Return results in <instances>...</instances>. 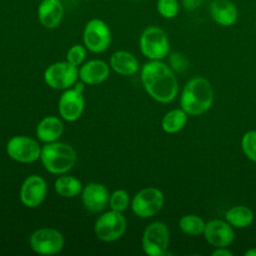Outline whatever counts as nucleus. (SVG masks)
I'll return each mask as SVG.
<instances>
[{"label":"nucleus","instance_id":"obj_1","mask_svg":"<svg viewBox=\"0 0 256 256\" xmlns=\"http://www.w3.org/2000/svg\"><path fill=\"white\" fill-rule=\"evenodd\" d=\"M141 80L146 92L158 102L169 103L177 95V79L170 68L160 60H151L143 65Z\"/></svg>","mask_w":256,"mask_h":256},{"label":"nucleus","instance_id":"obj_2","mask_svg":"<svg viewBox=\"0 0 256 256\" xmlns=\"http://www.w3.org/2000/svg\"><path fill=\"white\" fill-rule=\"evenodd\" d=\"M213 98L214 93L210 82L203 77H195L185 85L180 104L187 114L198 116L211 107Z\"/></svg>","mask_w":256,"mask_h":256},{"label":"nucleus","instance_id":"obj_3","mask_svg":"<svg viewBox=\"0 0 256 256\" xmlns=\"http://www.w3.org/2000/svg\"><path fill=\"white\" fill-rule=\"evenodd\" d=\"M40 159L44 168L52 174H65L77 161L75 149L63 142L46 143L41 148Z\"/></svg>","mask_w":256,"mask_h":256},{"label":"nucleus","instance_id":"obj_4","mask_svg":"<svg viewBox=\"0 0 256 256\" xmlns=\"http://www.w3.org/2000/svg\"><path fill=\"white\" fill-rule=\"evenodd\" d=\"M141 53L150 60H161L169 53L170 43L166 32L155 25L146 27L139 39Z\"/></svg>","mask_w":256,"mask_h":256},{"label":"nucleus","instance_id":"obj_5","mask_svg":"<svg viewBox=\"0 0 256 256\" xmlns=\"http://www.w3.org/2000/svg\"><path fill=\"white\" fill-rule=\"evenodd\" d=\"M82 38L86 49L93 53H102L110 46L111 31L104 20L92 18L86 23Z\"/></svg>","mask_w":256,"mask_h":256},{"label":"nucleus","instance_id":"obj_6","mask_svg":"<svg viewBox=\"0 0 256 256\" xmlns=\"http://www.w3.org/2000/svg\"><path fill=\"white\" fill-rule=\"evenodd\" d=\"M126 230V219L122 212L109 210L103 213L94 226L98 239L104 242H113L122 237Z\"/></svg>","mask_w":256,"mask_h":256},{"label":"nucleus","instance_id":"obj_7","mask_svg":"<svg viewBox=\"0 0 256 256\" xmlns=\"http://www.w3.org/2000/svg\"><path fill=\"white\" fill-rule=\"evenodd\" d=\"M169 245V230L166 224L155 221L149 224L143 233L142 248L150 256H163Z\"/></svg>","mask_w":256,"mask_h":256},{"label":"nucleus","instance_id":"obj_8","mask_svg":"<svg viewBox=\"0 0 256 256\" xmlns=\"http://www.w3.org/2000/svg\"><path fill=\"white\" fill-rule=\"evenodd\" d=\"M78 77L79 70L68 61L53 63L44 72L46 84L56 90H66L74 86Z\"/></svg>","mask_w":256,"mask_h":256},{"label":"nucleus","instance_id":"obj_9","mask_svg":"<svg viewBox=\"0 0 256 256\" xmlns=\"http://www.w3.org/2000/svg\"><path fill=\"white\" fill-rule=\"evenodd\" d=\"M29 243L37 254L55 255L63 249L64 237L54 228H40L31 234Z\"/></svg>","mask_w":256,"mask_h":256},{"label":"nucleus","instance_id":"obj_10","mask_svg":"<svg viewBox=\"0 0 256 256\" xmlns=\"http://www.w3.org/2000/svg\"><path fill=\"white\" fill-rule=\"evenodd\" d=\"M164 203L163 193L155 187L140 190L132 199L131 209L141 218H148L157 214Z\"/></svg>","mask_w":256,"mask_h":256},{"label":"nucleus","instance_id":"obj_11","mask_svg":"<svg viewBox=\"0 0 256 256\" xmlns=\"http://www.w3.org/2000/svg\"><path fill=\"white\" fill-rule=\"evenodd\" d=\"M8 156L20 163H33L40 158L41 147L30 137L17 135L9 139L6 145Z\"/></svg>","mask_w":256,"mask_h":256},{"label":"nucleus","instance_id":"obj_12","mask_svg":"<svg viewBox=\"0 0 256 256\" xmlns=\"http://www.w3.org/2000/svg\"><path fill=\"white\" fill-rule=\"evenodd\" d=\"M46 193V181L39 175H30L21 185L20 200L24 206L35 208L44 201Z\"/></svg>","mask_w":256,"mask_h":256},{"label":"nucleus","instance_id":"obj_13","mask_svg":"<svg viewBox=\"0 0 256 256\" xmlns=\"http://www.w3.org/2000/svg\"><path fill=\"white\" fill-rule=\"evenodd\" d=\"M58 110L60 116L68 122L79 119L84 110L83 92L76 88L66 89L59 99Z\"/></svg>","mask_w":256,"mask_h":256},{"label":"nucleus","instance_id":"obj_14","mask_svg":"<svg viewBox=\"0 0 256 256\" xmlns=\"http://www.w3.org/2000/svg\"><path fill=\"white\" fill-rule=\"evenodd\" d=\"M81 195L84 207L90 212H101L109 205L110 194L103 184L96 182L88 183L84 186Z\"/></svg>","mask_w":256,"mask_h":256},{"label":"nucleus","instance_id":"obj_15","mask_svg":"<svg viewBox=\"0 0 256 256\" xmlns=\"http://www.w3.org/2000/svg\"><path fill=\"white\" fill-rule=\"evenodd\" d=\"M203 234L207 242L217 248L229 246L234 239L232 226L228 222L219 219L207 222Z\"/></svg>","mask_w":256,"mask_h":256},{"label":"nucleus","instance_id":"obj_16","mask_svg":"<svg viewBox=\"0 0 256 256\" xmlns=\"http://www.w3.org/2000/svg\"><path fill=\"white\" fill-rule=\"evenodd\" d=\"M64 16V7L60 0H41L37 7V18L47 29H54L60 25Z\"/></svg>","mask_w":256,"mask_h":256},{"label":"nucleus","instance_id":"obj_17","mask_svg":"<svg viewBox=\"0 0 256 256\" xmlns=\"http://www.w3.org/2000/svg\"><path fill=\"white\" fill-rule=\"evenodd\" d=\"M209 12L212 20L224 27L235 24L239 17L237 6L230 0H213L209 6Z\"/></svg>","mask_w":256,"mask_h":256},{"label":"nucleus","instance_id":"obj_18","mask_svg":"<svg viewBox=\"0 0 256 256\" xmlns=\"http://www.w3.org/2000/svg\"><path fill=\"white\" fill-rule=\"evenodd\" d=\"M109 76V67L102 60H91L84 63L79 70V78L89 85L100 84Z\"/></svg>","mask_w":256,"mask_h":256},{"label":"nucleus","instance_id":"obj_19","mask_svg":"<svg viewBox=\"0 0 256 256\" xmlns=\"http://www.w3.org/2000/svg\"><path fill=\"white\" fill-rule=\"evenodd\" d=\"M110 65L112 69L120 75H133L139 70L137 58L130 52L118 50L110 57Z\"/></svg>","mask_w":256,"mask_h":256},{"label":"nucleus","instance_id":"obj_20","mask_svg":"<svg viewBox=\"0 0 256 256\" xmlns=\"http://www.w3.org/2000/svg\"><path fill=\"white\" fill-rule=\"evenodd\" d=\"M63 133V123L55 116H47L40 120L36 127L38 139L44 143L57 141Z\"/></svg>","mask_w":256,"mask_h":256},{"label":"nucleus","instance_id":"obj_21","mask_svg":"<svg viewBox=\"0 0 256 256\" xmlns=\"http://www.w3.org/2000/svg\"><path fill=\"white\" fill-rule=\"evenodd\" d=\"M227 222L237 228L248 227L254 219V214L252 210L243 205H238L230 208L225 214Z\"/></svg>","mask_w":256,"mask_h":256},{"label":"nucleus","instance_id":"obj_22","mask_svg":"<svg viewBox=\"0 0 256 256\" xmlns=\"http://www.w3.org/2000/svg\"><path fill=\"white\" fill-rule=\"evenodd\" d=\"M54 188L57 194L68 198L79 195L83 190V186L80 180L76 177L68 175H62L58 177L54 183Z\"/></svg>","mask_w":256,"mask_h":256},{"label":"nucleus","instance_id":"obj_23","mask_svg":"<svg viewBox=\"0 0 256 256\" xmlns=\"http://www.w3.org/2000/svg\"><path fill=\"white\" fill-rule=\"evenodd\" d=\"M187 113L181 109H173L167 112L161 122L162 128L166 133H176L183 129L187 122Z\"/></svg>","mask_w":256,"mask_h":256},{"label":"nucleus","instance_id":"obj_24","mask_svg":"<svg viewBox=\"0 0 256 256\" xmlns=\"http://www.w3.org/2000/svg\"><path fill=\"white\" fill-rule=\"evenodd\" d=\"M205 222L197 215H185L179 220V227L182 232L188 235L196 236L204 232Z\"/></svg>","mask_w":256,"mask_h":256},{"label":"nucleus","instance_id":"obj_25","mask_svg":"<svg viewBox=\"0 0 256 256\" xmlns=\"http://www.w3.org/2000/svg\"><path fill=\"white\" fill-rule=\"evenodd\" d=\"M156 10L161 17L173 19L179 13L180 3L178 0H157Z\"/></svg>","mask_w":256,"mask_h":256},{"label":"nucleus","instance_id":"obj_26","mask_svg":"<svg viewBox=\"0 0 256 256\" xmlns=\"http://www.w3.org/2000/svg\"><path fill=\"white\" fill-rule=\"evenodd\" d=\"M129 205V195L123 189L115 190L109 198V206L112 210L123 212Z\"/></svg>","mask_w":256,"mask_h":256},{"label":"nucleus","instance_id":"obj_27","mask_svg":"<svg viewBox=\"0 0 256 256\" xmlns=\"http://www.w3.org/2000/svg\"><path fill=\"white\" fill-rule=\"evenodd\" d=\"M241 145L245 155L253 162H256V131L246 132L242 137Z\"/></svg>","mask_w":256,"mask_h":256},{"label":"nucleus","instance_id":"obj_28","mask_svg":"<svg viewBox=\"0 0 256 256\" xmlns=\"http://www.w3.org/2000/svg\"><path fill=\"white\" fill-rule=\"evenodd\" d=\"M67 61L74 66L81 65L86 58V47L81 44H75L71 46L66 55Z\"/></svg>","mask_w":256,"mask_h":256},{"label":"nucleus","instance_id":"obj_29","mask_svg":"<svg viewBox=\"0 0 256 256\" xmlns=\"http://www.w3.org/2000/svg\"><path fill=\"white\" fill-rule=\"evenodd\" d=\"M205 0H181L183 8L187 11H195L202 6Z\"/></svg>","mask_w":256,"mask_h":256},{"label":"nucleus","instance_id":"obj_30","mask_svg":"<svg viewBox=\"0 0 256 256\" xmlns=\"http://www.w3.org/2000/svg\"><path fill=\"white\" fill-rule=\"evenodd\" d=\"M233 253L224 247H218V249L212 252V256H232Z\"/></svg>","mask_w":256,"mask_h":256},{"label":"nucleus","instance_id":"obj_31","mask_svg":"<svg viewBox=\"0 0 256 256\" xmlns=\"http://www.w3.org/2000/svg\"><path fill=\"white\" fill-rule=\"evenodd\" d=\"M245 256H256V248H251L245 252Z\"/></svg>","mask_w":256,"mask_h":256},{"label":"nucleus","instance_id":"obj_32","mask_svg":"<svg viewBox=\"0 0 256 256\" xmlns=\"http://www.w3.org/2000/svg\"><path fill=\"white\" fill-rule=\"evenodd\" d=\"M84 1H91V0H84Z\"/></svg>","mask_w":256,"mask_h":256},{"label":"nucleus","instance_id":"obj_33","mask_svg":"<svg viewBox=\"0 0 256 256\" xmlns=\"http://www.w3.org/2000/svg\"><path fill=\"white\" fill-rule=\"evenodd\" d=\"M255 29H256V22H255Z\"/></svg>","mask_w":256,"mask_h":256}]
</instances>
